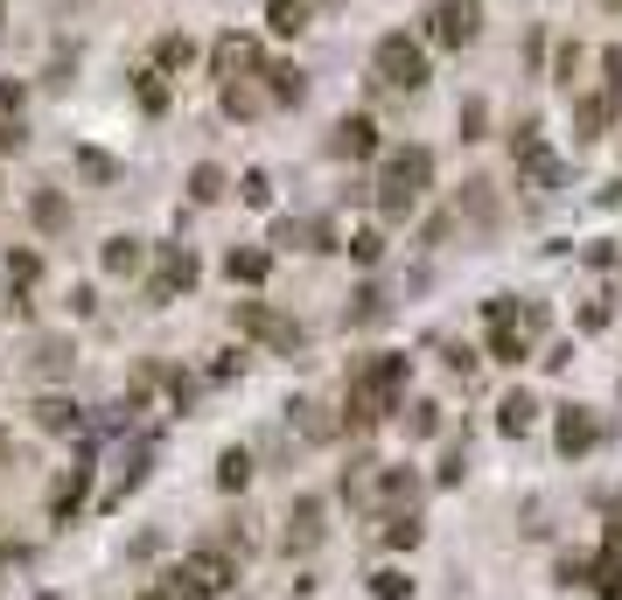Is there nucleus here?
Returning a JSON list of instances; mask_svg holds the SVG:
<instances>
[{"label":"nucleus","mask_w":622,"mask_h":600,"mask_svg":"<svg viewBox=\"0 0 622 600\" xmlns=\"http://www.w3.org/2000/svg\"><path fill=\"white\" fill-rule=\"evenodd\" d=\"M427 189H434V154L427 147H392L378 161V217L385 224H406Z\"/></svg>","instance_id":"obj_1"},{"label":"nucleus","mask_w":622,"mask_h":600,"mask_svg":"<svg viewBox=\"0 0 622 600\" xmlns=\"http://www.w3.org/2000/svg\"><path fill=\"white\" fill-rule=\"evenodd\" d=\"M427 49L412 42L406 29H392V36H378V49H371V85H385V91H427Z\"/></svg>","instance_id":"obj_2"},{"label":"nucleus","mask_w":622,"mask_h":600,"mask_svg":"<svg viewBox=\"0 0 622 600\" xmlns=\"http://www.w3.org/2000/svg\"><path fill=\"white\" fill-rule=\"evenodd\" d=\"M231 328L252 335V343H266V350H280V356L308 350V328L288 322V315H280V307H266V301H239V307H231Z\"/></svg>","instance_id":"obj_3"},{"label":"nucleus","mask_w":622,"mask_h":600,"mask_svg":"<svg viewBox=\"0 0 622 600\" xmlns=\"http://www.w3.org/2000/svg\"><path fill=\"white\" fill-rule=\"evenodd\" d=\"M189 580V593L196 600H224L231 587H239V552H231V544H196V552L175 565Z\"/></svg>","instance_id":"obj_4"},{"label":"nucleus","mask_w":622,"mask_h":600,"mask_svg":"<svg viewBox=\"0 0 622 600\" xmlns=\"http://www.w3.org/2000/svg\"><path fill=\"white\" fill-rule=\"evenodd\" d=\"M476 36H483V0H434V8H427V42L469 49Z\"/></svg>","instance_id":"obj_5"},{"label":"nucleus","mask_w":622,"mask_h":600,"mask_svg":"<svg viewBox=\"0 0 622 600\" xmlns=\"http://www.w3.org/2000/svg\"><path fill=\"white\" fill-rule=\"evenodd\" d=\"M189 286H196V252H189V245H162V252H154L147 301H154V307H168L175 294H189Z\"/></svg>","instance_id":"obj_6"},{"label":"nucleus","mask_w":622,"mask_h":600,"mask_svg":"<svg viewBox=\"0 0 622 600\" xmlns=\"http://www.w3.org/2000/svg\"><path fill=\"white\" fill-rule=\"evenodd\" d=\"M609 440V426H602V412H587V405H560V420H553V447L566 454V461H581V454H594Z\"/></svg>","instance_id":"obj_7"},{"label":"nucleus","mask_w":622,"mask_h":600,"mask_svg":"<svg viewBox=\"0 0 622 600\" xmlns=\"http://www.w3.org/2000/svg\"><path fill=\"white\" fill-rule=\"evenodd\" d=\"M322 538H329V503H322V495H294V503H288V531H280V544L308 559Z\"/></svg>","instance_id":"obj_8"},{"label":"nucleus","mask_w":622,"mask_h":600,"mask_svg":"<svg viewBox=\"0 0 622 600\" xmlns=\"http://www.w3.org/2000/svg\"><path fill=\"white\" fill-rule=\"evenodd\" d=\"M329 154H336V161H371V154H378V126L365 112H343L329 126Z\"/></svg>","instance_id":"obj_9"},{"label":"nucleus","mask_w":622,"mask_h":600,"mask_svg":"<svg viewBox=\"0 0 622 600\" xmlns=\"http://www.w3.org/2000/svg\"><path fill=\"white\" fill-rule=\"evenodd\" d=\"M385 412H399V399H385L378 384H365V377L350 371V391H343V426L365 433V426H378V420H385Z\"/></svg>","instance_id":"obj_10"},{"label":"nucleus","mask_w":622,"mask_h":600,"mask_svg":"<svg viewBox=\"0 0 622 600\" xmlns=\"http://www.w3.org/2000/svg\"><path fill=\"white\" fill-rule=\"evenodd\" d=\"M29 412H36V433H49V440L85 433V405H77V399H64V391H42V399H36Z\"/></svg>","instance_id":"obj_11"},{"label":"nucleus","mask_w":622,"mask_h":600,"mask_svg":"<svg viewBox=\"0 0 622 600\" xmlns=\"http://www.w3.org/2000/svg\"><path fill=\"white\" fill-rule=\"evenodd\" d=\"M357 377H365V384H378L385 399H399V405H406V377H412V356H399V350H378V356H365V363H357Z\"/></svg>","instance_id":"obj_12"},{"label":"nucleus","mask_w":622,"mask_h":600,"mask_svg":"<svg viewBox=\"0 0 622 600\" xmlns=\"http://www.w3.org/2000/svg\"><path fill=\"white\" fill-rule=\"evenodd\" d=\"M245 70H259V42L252 36H217L211 42V77L231 85V77H245Z\"/></svg>","instance_id":"obj_13"},{"label":"nucleus","mask_w":622,"mask_h":600,"mask_svg":"<svg viewBox=\"0 0 622 600\" xmlns=\"http://www.w3.org/2000/svg\"><path fill=\"white\" fill-rule=\"evenodd\" d=\"M288 426L308 440V447H329V440L343 433V420H336L329 405H315V399H294V405H288Z\"/></svg>","instance_id":"obj_14"},{"label":"nucleus","mask_w":622,"mask_h":600,"mask_svg":"<svg viewBox=\"0 0 622 600\" xmlns=\"http://www.w3.org/2000/svg\"><path fill=\"white\" fill-rule=\"evenodd\" d=\"M615 106H622V98H609V91H581L574 98V140H602L615 126Z\"/></svg>","instance_id":"obj_15"},{"label":"nucleus","mask_w":622,"mask_h":600,"mask_svg":"<svg viewBox=\"0 0 622 600\" xmlns=\"http://www.w3.org/2000/svg\"><path fill=\"white\" fill-rule=\"evenodd\" d=\"M98 266H106L113 279H134V273L147 266V245L134 238V230H113V238H106V245H98Z\"/></svg>","instance_id":"obj_16"},{"label":"nucleus","mask_w":622,"mask_h":600,"mask_svg":"<svg viewBox=\"0 0 622 600\" xmlns=\"http://www.w3.org/2000/svg\"><path fill=\"white\" fill-rule=\"evenodd\" d=\"M29 224L42 230V238H64V230H70V196H64V189H49V181H42V189L29 196Z\"/></svg>","instance_id":"obj_17"},{"label":"nucleus","mask_w":622,"mask_h":600,"mask_svg":"<svg viewBox=\"0 0 622 600\" xmlns=\"http://www.w3.org/2000/svg\"><path fill=\"white\" fill-rule=\"evenodd\" d=\"M371 489H378L392 510H420V495H427V482L412 475V468H378V475H371Z\"/></svg>","instance_id":"obj_18"},{"label":"nucleus","mask_w":622,"mask_h":600,"mask_svg":"<svg viewBox=\"0 0 622 600\" xmlns=\"http://www.w3.org/2000/svg\"><path fill=\"white\" fill-rule=\"evenodd\" d=\"M266 273H273V252L266 245H231V258H224V279L231 286H266Z\"/></svg>","instance_id":"obj_19"},{"label":"nucleus","mask_w":622,"mask_h":600,"mask_svg":"<svg viewBox=\"0 0 622 600\" xmlns=\"http://www.w3.org/2000/svg\"><path fill=\"white\" fill-rule=\"evenodd\" d=\"M532 426H538V399H532V391H504V399H497V433L525 440Z\"/></svg>","instance_id":"obj_20"},{"label":"nucleus","mask_w":622,"mask_h":600,"mask_svg":"<svg viewBox=\"0 0 622 600\" xmlns=\"http://www.w3.org/2000/svg\"><path fill=\"white\" fill-rule=\"evenodd\" d=\"M455 217H469V224H483V230H489V224H497V181H483V175H476V181H461Z\"/></svg>","instance_id":"obj_21"},{"label":"nucleus","mask_w":622,"mask_h":600,"mask_svg":"<svg viewBox=\"0 0 622 600\" xmlns=\"http://www.w3.org/2000/svg\"><path fill=\"white\" fill-rule=\"evenodd\" d=\"M85 489H91V468H70V475L49 489V524H70V517L85 510Z\"/></svg>","instance_id":"obj_22"},{"label":"nucleus","mask_w":622,"mask_h":600,"mask_svg":"<svg viewBox=\"0 0 622 600\" xmlns=\"http://www.w3.org/2000/svg\"><path fill=\"white\" fill-rule=\"evenodd\" d=\"M259 77H266V106H301L308 98V70H294V63H273Z\"/></svg>","instance_id":"obj_23"},{"label":"nucleus","mask_w":622,"mask_h":600,"mask_svg":"<svg viewBox=\"0 0 622 600\" xmlns=\"http://www.w3.org/2000/svg\"><path fill=\"white\" fill-rule=\"evenodd\" d=\"M224 196H231V175H224L217 161H196V168H189V203L211 210V203H224Z\"/></svg>","instance_id":"obj_24"},{"label":"nucleus","mask_w":622,"mask_h":600,"mask_svg":"<svg viewBox=\"0 0 622 600\" xmlns=\"http://www.w3.org/2000/svg\"><path fill=\"white\" fill-rule=\"evenodd\" d=\"M385 315H392V301H385V286H357V294H350V328H378Z\"/></svg>","instance_id":"obj_25"},{"label":"nucleus","mask_w":622,"mask_h":600,"mask_svg":"<svg viewBox=\"0 0 622 600\" xmlns=\"http://www.w3.org/2000/svg\"><path fill=\"white\" fill-rule=\"evenodd\" d=\"M399 426H406L412 440H440V426H448V420H440L434 399H412V405H399Z\"/></svg>","instance_id":"obj_26"},{"label":"nucleus","mask_w":622,"mask_h":600,"mask_svg":"<svg viewBox=\"0 0 622 600\" xmlns=\"http://www.w3.org/2000/svg\"><path fill=\"white\" fill-rule=\"evenodd\" d=\"M224 112L231 119H259V112H266V91H259L252 77H231V85H224Z\"/></svg>","instance_id":"obj_27"},{"label":"nucleus","mask_w":622,"mask_h":600,"mask_svg":"<svg viewBox=\"0 0 622 600\" xmlns=\"http://www.w3.org/2000/svg\"><path fill=\"white\" fill-rule=\"evenodd\" d=\"M517 175H525V181H532V189H538V196H546V189H560V161H553V154H546V147H532V154H517Z\"/></svg>","instance_id":"obj_28"},{"label":"nucleus","mask_w":622,"mask_h":600,"mask_svg":"<svg viewBox=\"0 0 622 600\" xmlns=\"http://www.w3.org/2000/svg\"><path fill=\"white\" fill-rule=\"evenodd\" d=\"M308 14H315L308 0H266V29H273V36H301Z\"/></svg>","instance_id":"obj_29"},{"label":"nucleus","mask_w":622,"mask_h":600,"mask_svg":"<svg viewBox=\"0 0 622 600\" xmlns=\"http://www.w3.org/2000/svg\"><path fill=\"white\" fill-rule=\"evenodd\" d=\"M427 538V524H420V510H392L385 517V544H392V552H412V544Z\"/></svg>","instance_id":"obj_30"},{"label":"nucleus","mask_w":622,"mask_h":600,"mask_svg":"<svg viewBox=\"0 0 622 600\" xmlns=\"http://www.w3.org/2000/svg\"><path fill=\"white\" fill-rule=\"evenodd\" d=\"M29 363H36V371H42V377H64V371H70V363H77V350L64 343V335H42V343H36V356H29Z\"/></svg>","instance_id":"obj_31"},{"label":"nucleus","mask_w":622,"mask_h":600,"mask_svg":"<svg viewBox=\"0 0 622 600\" xmlns=\"http://www.w3.org/2000/svg\"><path fill=\"white\" fill-rule=\"evenodd\" d=\"M245 482H252V454H245V447H224V454H217V489L239 495Z\"/></svg>","instance_id":"obj_32"},{"label":"nucleus","mask_w":622,"mask_h":600,"mask_svg":"<svg viewBox=\"0 0 622 600\" xmlns=\"http://www.w3.org/2000/svg\"><path fill=\"white\" fill-rule=\"evenodd\" d=\"M587 587L602 593V600H622V544H609V559H594V572H587Z\"/></svg>","instance_id":"obj_33"},{"label":"nucleus","mask_w":622,"mask_h":600,"mask_svg":"<svg viewBox=\"0 0 622 600\" xmlns=\"http://www.w3.org/2000/svg\"><path fill=\"white\" fill-rule=\"evenodd\" d=\"M525 356H532L525 328H489V363H525Z\"/></svg>","instance_id":"obj_34"},{"label":"nucleus","mask_w":622,"mask_h":600,"mask_svg":"<svg viewBox=\"0 0 622 600\" xmlns=\"http://www.w3.org/2000/svg\"><path fill=\"white\" fill-rule=\"evenodd\" d=\"M189 63H196V42L189 36H162V42H154V70H162V77L168 70H189Z\"/></svg>","instance_id":"obj_35"},{"label":"nucleus","mask_w":622,"mask_h":600,"mask_svg":"<svg viewBox=\"0 0 622 600\" xmlns=\"http://www.w3.org/2000/svg\"><path fill=\"white\" fill-rule=\"evenodd\" d=\"M36 279H42V252H29V245H14V252H8V286H14V294H29Z\"/></svg>","instance_id":"obj_36"},{"label":"nucleus","mask_w":622,"mask_h":600,"mask_svg":"<svg viewBox=\"0 0 622 600\" xmlns=\"http://www.w3.org/2000/svg\"><path fill=\"white\" fill-rule=\"evenodd\" d=\"M455 134L461 140H489V106H483V98H461V106H455Z\"/></svg>","instance_id":"obj_37"},{"label":"nucleus","mask_w":622,"mask_h":600,"mask_svg":"<svg viewBox=\"0 0 622 600\" xmlns=\"http://www.w3.org/2000/svg\"><path fill=\"white\" fill-rule=\"evenodd\" d=\"M231 189H239L252 210H273V175H266V168H245L239 181H231Z\"/></svg>","instance_id":"obj_38"},{"label":"nucleus","mask_w":622,"mask_h":600,"mask_svg":"<svg viewBox=\"0 0 622 600\" xmlns=\"http://www.w3.org/2000/svg\"><path fill=\"white\" fill-rule=\"evenodd\" d=\"M371 600H412V580H406L399 565H378L371 572Z\"/></svg>","instance_id":"obj_39"},{"label":"nucleus","mask_w":622,"mask_h":600,"mask_svg":"<svg viewBox=\"0 0 622 600\" xmlns=\"http://www.w3.org/2000/svg\"><path fill=\"white\" fill-rule=\"evenodd\" d=\"M134 91H140V106H147V112H168V85H162V70H140V77H134Z\"/></svg>","instance_id":"obj_40"},{"label":"nucleus","mask_w":622,"mask_h":600,"mask_svg":"<svg viewBox=\"0 0 622 600\" xmlns=\"http://www.w3.org/2000/svg\"><path fill=\"white\" fill-rule=\"evenodd\" d=\"M343 252L357 258V266H378V258H385V230H357V238H350Z\"/></svg>","instance_id":"obj_41"},{"label":"nucleus","mask_w":622,"mask_h":600,"mask_svg":"<svg viewBox=\"0 0 622 600\" xmlns=\"http://www.w3.org/2000/svg\"><path fill=\"white\" fill-rule=\"evenodd\" d=\"M461 475H469V454H461V447H448V454H440V468H434V489H455Z\"/></svg>","instance_id":"obj_42"},{"label":"nucleus","mask_w":622,"mask_h":600,"mask_svg":"<svg viewBox=\"0 0 622 600\" xmlns=\"http://www.w3.org/2000/svg\"><path fill=\"white\" fill-rule=\"evenodd\" d=\"M587 572H594V559H574V552H566V559L553 565V587H587Z\"/></svg>","instance_id":"obj_43"},{"label":"nucleus","mask_w":622,"mask_h":600,"mask_svg":"<svg viewBox=\"0 0 622 600\" xmlns=\"http://www.w3.org/2000/svg\"><path fill=\"white\" fill-rule=\"evenodd\" d=\"M29 147V126H21V112H0V154H21Z\"/></svg>","instance_id":"obj_44"},{"label":"nucleus","mask_w":622,"mask_h":600,"mask_svg":"<svg viewBox=\"0 0 622 600\" xmlns=\"http://www.w3.org/2000/svg\"><path fill=\"white\" fill-rule=\"evenodd\" d=\"M77 168H85L91 181H113L119 168H113V154H98V147H77Z\"/></svg>","instance_id":"obj_45"},{"label":"nucleus","mask_w":622,"mask_h":600,"mask_svg":"<svg viewBox=\"0 0 622 600\" xmlns=\"http://www.w3.org/2000/svg\"><path fill=\"white\" fill-rule=\"evenodd\" d=\"M602 91H609V98H622V49H615V42L602 49Z\"/></svg>","instance_id":"obj_46"},{"label":"nucleus","mask_w":622,"mask_h":600,"mask_svg":"<svg viewBox=\"0 0 622 600\" xmlns=\"http://www.w3.org/2000/svg\"><path fill=\"white\" fill-rule=\"evenodd\" d=\"M273 245H308V224L301 217H280L273 224Z\"/></svg>","instance_id":"obj_47"},{"label":"nucleus","mask_w":622,"mask_h":600,"mask_svg":"<svg viewBox=\"0 0 622 600\" xmlns=\"http://www.w3.org/2000/svg\"><path fill=\"white\" fill-rule=\"evenodd\" d=\"M553 77H560V85H574V77H581V49H574V42L560 49V63H553Z\"/></svg>","instance_id":"obj_48"},{"label":"nucleus","mask_w":622,"mask_h":600,"mask_svg":"<svg viewBox=\"0 0 622 600\" xmlns=\"http://www.w3.org/2000/svg\"><path fill=\"white\" fill-rule=\"evenodd\" d=\"M476 363H483V356H476V350H448V371H455V377H461V384H469V377H476Z\"/></svg>","instance_id":"obj_49"},{"label":"nucleus","mask_w":622,"mask_h":600,"mask_svg":"<svg viewBox=\"0 0 622 600\" xmlns=\"http://www.w3.org/2000/svg\"><path fill=\"white\" fill-rule=\"evenodd\" d=\"M538 363H546V371H566V363H574V343H553V350L538 356Z\"/></svg>","instance_id":"obj_50"},{"label":"nucleus","mask_w":622,"mask_h":600,"mask_svg":"<svg viewBox=\"0 0 622 600\" xmlns=\"http://www.w3.org/2000/svg\"><path fill=\"white\" fill-rule=\"evenodd\" d=\"M0 112H21V85H8V77H0Z\"/></svg>","instance_id":"obj_51"},{"label":"nucleus","mask_w":622,"mask_h":600,"mask_svg":"<svg viewBox=\"0 0 622 600\" xmlns=\"http://www.w3.org/2000/svg\"><path fill=\"white\" fill-rule=\"evenodd\" d=\"M609 538L622 544V495H615V503H609Z\"/></svg>","instance_id":"obj_52"},{"label":"nucleus","mask_w":622,"mask_h":600,"mask_svg":"<svg viewBox=\"0 0 622 600\" xmlns=\"http://www.w3.org/2000/svg\"><path fill=\"white\" fill-rule=\"evenodd\" d=\"M8 454H14V440H8V433H0V461H8Z\"/></svg>","instance_id":"obj_53"},{"label":"nucleus","mask_w":622,"mask_h":600,"mask_svg":"<svg viewBox=\"0 0 622 600\" xmlns=\"http://www.w3.org/2000/svg\"><path fill=\"white\" fill-rule=\"evenodd\" d=\"M308 8H343V0H308Z\"/></svg>","instance_id":"obj_54"},{"label":"nucleus","mask_w":622,"mask_h":600,"mask_svg":"<svg viewBox=\"0 0 622 600\" xmlns=\"http://www.w3.org/2000/svg\"><path fill=\"white\" fill-rule=\"evenodd\" d=\"M0 21H8V0H0Z\"/></svg>","instance_id":"obj_55"},{"label":"nucleus","mask_w":622,"mask_h":600,"mask_svg":"<svg viewBox=\"0 0 622 600\" xmlns=\"http://www.w3.org/2000/svg\"><path fill=\"white\" fill-rule=\"evenodd\" d=\"M140 600H162V593H140Z\"/></svg>","instance_id":"obj_56"},{"label":"nucleus","mask_w":622,"mask_h":600,"mask_svg":"<svg viewBox=\"0 0 622 600\" xmlns=\"http://www.w3.org/2000/svg\"><path fill=\"white\" fill-rule=\"evenodd\" d=\"M609 8H622V0H609Z\"/></svg>","instance_id":"obj_57"}]
</instances>
